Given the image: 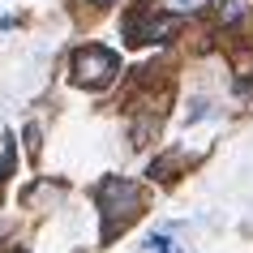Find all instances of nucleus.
Returning a JSON list of instances; mask_svg holds the SVG:
<instances>
[{"label":"nucleus","mask_w":253,"mask_h":253,"mask_svg":"<svg viewBox=\"0 0 253 253\" xmlns=\"http://www.w3.org/2000/svg\"><path fill=\"white\" fill-rule=\"evenodd\" d=\"M99 214H103V245H112L129 223H137L146 214V189L137 180H125V176H103Z\"/></svg>","instance_id":"1"},{"label":"nucleus","mask_w":253,"mask_h":253,"mask_svg":"<svg viewBox=\"0 0 253 253\" xmlns=\"http://www.w3.org/2000/svg\"><path fill=\"white\" fill-rule=\"evenodd\" d=\"M116 73H120V56L103 43H82L69 56V82L82 86V90H103V86L116 82Z\"/></svg>","instance_id":"2"},{"label":"nucleus","mask_w":253,"mask_h":253,"mask_svg":"<svg viewBox=\"0 0 253 253\" xmlns=\"http://www.w3.org/2000/svg\"><path fill=\"white\" fill-rule=\"evenodd\" d=\"M176 35V17L168 9H137L125 22V43L129 47H146V43H163Z\"/></svg>","instance_id":"3"},{"label":"nucleus","mask_w":253,"mask_h":253,"mask_svg":"<svg viewBox=\"0 0 253 253\" xmlns=\"http://www.w3.org/2000/svg\"><path fill=\"white\" fill-rule=\"evenodd\" d=\"M206 4H214V0H163V9L172 17H185V13H198V9H206Z\"/></svg>","instance_id":"4"},{"label":"nucleus","mask_w":253,"mask_h":253,"mask_svg":"<svg viewBox=\"0 0 253 253\" xmlns=\"http://www.w3.org/2000/svg\"><path fill=\"white\" fill-rule=\"evenodd\" d=\"M168 253H180V249H176V245H168Z\"/></svg>","instance_id":"5"},{"label":"nucleus","mask_w":253,"mask_h":253,"mask_svg":"<svg viewBox=\"0 0 253 253\" xmlns=\"http://www.w3.org/2000/svg\"><path fill=\"white\" fill-rule=\"evenodd\" d=\"M90 4H103V0H90Z\"/></svg>","instance_id":"6"},{"label":"nucleus","mask_w":253,"mask_h":253,"mask_svg":"<svg viewBox=\"0 0 253 253\" xmlns=\"http://www.w3.org/2000/svg\"><path fill=\"white\" fill-rule=\"evenodd\" d=\"M17 253H22V249H17Z\"/></svg>","instance_id":"7"}]
</instances>
